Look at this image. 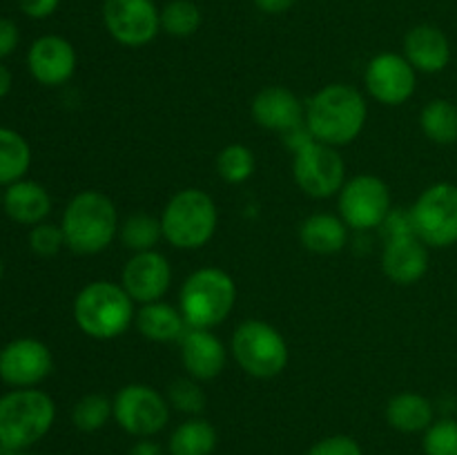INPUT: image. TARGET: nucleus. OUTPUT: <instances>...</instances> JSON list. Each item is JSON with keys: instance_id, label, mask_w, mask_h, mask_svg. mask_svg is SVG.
<instances>
[{"instance_id": "obj_1", "label": "nucleus", "mask_w": 457, "mask_h": 455, "mask_svg": "<svg viewBox=\"0 0 457 455\" xmlns=\"http://www.w3.org/2000/svg\"><path fill=\"white\" fill-rule=\"evenodd\" d=\"M369 119L364 94L348 83H330L308 98L303 123L315 141L344 147L355 141Z\"/></svg>"}, {"instance_id": "obj_2", "label": "nucleus", "mask_w": 457, "mask_h": 455, "mask_svg": "<svg viewBox=\"0 0 457 455\" xmlns=\"http://www.w3.org/2000/svg\"><path fill=\"white\" fill-rule=\"evenodd\" d=\"M61 228L71 252L98 254L119 236V210L105 192L83 190L62 210Z\"/></svg>"}, {"instance_id": "obj_3", "label": "nucleus", "mask_w": 457, "mask_h": 455, "mask_svg": "<svg viewBox=\"0 0 457 455\" xmlns=\"http://www.w3.org/2000/svg\"><path fill=\"white\" fill-rule=\"evenodd\" d=\"M134 299L114 281H92L74 299L76 326L98 342L120 337L134 324Z\"/></svg>"}, {"instance_id": "obj_4", "label": "nucleus", "mask_w": 457, "mask_h": 455, "mask_svg": "<svg viewBox=\"0 0 457 455\" xmlns=\"http://www.w3.org/2000/svg\"><path fill=\"white\" fill-rule=\"evenodd\" d=\"M237 303L235 279L221 268H199L179 290V310L187 328H217L230 317Z\"/></svg>"}, {"instance_id": "obj_5", "label": "nucleus", "mask_w": 457, "mask_h": 455, "mask_svg": "<svg viewBox=\"0 0 457 455\" xmlns=\"http://www.w3.org/2000/svg\"><path fill=\"white\" fill-rule=\"evenodd\" d=\"M219 210L201 187H186L172 194L161 212L163 239L177 250H199L217 232Z\"/></svg>"}, {"instance_id": "obj_6", "label": "nucleus", "mask_w": 457, "mask_h": 455, "mask_svg": "<svg viewBox=\"0 0 457 455\" xmlns=\"http://www.w3.org/2000/svg\"><path fill=\"white\" fill-rule=\"evenodd\" d=\"M56 404L38 388H13L0 397V444L27 451L54 426Z\"/></svg>"}, {"instance_id": "obj_7", "label": "nucleus", "mask_w": 457, "mask_h": 455, "mask_svg": "<svg viewBox=\"0 0 457 455\" xmlns=\"http://www.w3.org/2000/svg\"><path fill=\"white\" fill-rule=\"evenodd\" d=\"M230 351L239 368L254 379H272L288 366V343L275 326L245 319L232 333Z\"/></svg>"}, {"instance_id": "obj_8", "label": "nucleus", "mask_w": 457, "mask_h": 455, "mask_svg": "<svg viewBox=\"0 0 457 455\" xmlns=\"http://www.w3.org/2000/svg\"><path fill=\"white\" fill-rule=\"evenodd\" d=\"M411 210L413 230L428 248H451L457 244V186L433 183L415 199Z\"/></svg>"}, {"instance_id": "obj_9", "label": "nucleus", "mask_w": 457, "mask_h": 455, "mask_svg": "<svg viewBox=\"0 0 457 455\" xmlns=\"http://www.w3.org/2000/svg\"><path fill=\"white\" fill-rule=\"evenodd\" d=\"M337 208L339 217L351 230L366 232L382 228L393 210L391 187L375 174H355L353 178H346L339 190Z\"/></svg>"}, {"instance_id": "obj_10", "label": "nucleus", "mask_w": 457, "mask_h": 455, "mask_svg": "<svg viewBox=\"0 0 457 455\" xmlns=\"http://www.w3.org/2000/svg\"><path fill=\"white\" fill-rule=\"evenodd\" d=\"M114 422L132 437H154L170 422V401L147 384H128L112 400Z\"/></svg>"}, {"instance_id": "obj_11", "label": "nucleus", "mask_w": 457, "mask_h": 455, "mask_svg": "<svg viewBox=\"0 0 457 455\" xmlns=\"http://www.w3.org/2000/svg\"><path fill=\"white\" fill-rule=\"evenodd\" d=\"M293 178L311 199H330L346 183V163L337 147L312 141L295 152Z\"/></svg>"}, {"instance_id": "obj_12", "label": "nucleus", "mask_w": 457, "mask_h": 455, "mask_svg": "<svg viewBox=\"0 0 457 455\" xmlns=\"http://www.w3.org/2000/svg\"><path fill=\"white\" fill-rule=\"evenodd\" d=\"M103 25L123 47H145L161 31L154 0H103Z\"/></svg>"}, {"instance_id": "obj_13", "label": "nucleus", "mask_w": 457, "mask_h": 455, "mask_svg": "<svg viewBox=\"0 0 457 455\" xmlns=\"http://www.w3.org/2000/svg\"><path fill=\"white\" fill-rule=\"evenodd\" d=\"M366 92L382 105H404L418 87V71L404 54L382 52L370 58L364 71Z\"/></svg>"}, {"instance_id": "obj_14", "label": "nucleus", "mask_w": 457, "mask_h": 455, "mask_svg": "<svg viewBox=\"0 0 457 455\" xmlns=\"http://www.w3.org/2000/svg\"><path fill=\"white\" fill-rule=\"evenodd\" d=\"M54 370L47 343L36 337L12 339L0 348V379L13 388H34Z\"/></svg>"}, {"instance_id": "obj_15", "label": "nucleus", "mask_w": 457, "mask_h": 455, "mask_svg": "<svg viewBox=\"0 0 457 455\" xmlns=\"http://www.w3.org/2000/svg\"><path fill=\"white\" fill-rule=\"evenodd\" d=\"M120 285L128 290L134 303L159 302L172 285V266L159 250L134 252L120 272Z\"/></svg>"}, {"instance_id": "obj_16", "label": "nucleus", "mask_w": 457, "mask_h": 455, "mask_svg": "<svg viewBox=\"0 0 457 455\" xmlns=\"http://www.w3.org/2000/svg\"><path fill=\"white\" fill-rule=\"evenodd\" d=\"M76 49L67 38L56 34L40 36L27 52V67L34 80L45 87H58L67 83L76 71Z\"/></svg>"}, {"instance_id": "obj_17", "label": "nucleus", "mask_w": 457, "mask_h": 455, "mask_svg": "<svg viewBox=\"0 0 457 455\" xmlns=\"http://www.w3.org/2000/svg\"><path fill=\"white\" fill-rule=\"evenodd\" d=\"M181 361L192 379L210 382L226 368L228 348L212 330L187 328L181 337Z\"/></svg>"}, {"instance_id": "obj_18", "label": "nucleus", "mask_w": 457, "mask_h": 455, "mask_svg": "<svg viewBox=\"0 0 457 455\" xmlns=\"http://www.w3.org/2000/svg\"><path fill=\"white\" fill-rule=\"evenodd\" d=\"M303 107L297 94L290 92L281 85H270L257 92V96L250 103V114L254 123L270 132L286 134L288 129L303 123Z\"/></svg>"}, {"instance_id": "obj_19", "label": "nucleus", "mask_w": 457, "mask_h": 455, "mask_svg": "<svg viewBox=\"0 0 457 455\" xmlns=\"http://www.w3.org/2000/svg\"><path fill=\"white\" fill-rule=\"evenodd\" d=\"M382 270L393 284L413 285L428 270V245L415 235L384 241Z\"/></svg>"}, {"instance_id": "obj_20", "label": "nucleus", "mask_w": 457, "mask_h": 455, "mask_svg": "<svg viewBox=\"0 0 457 455\" xmlns=\"http://www.w3.org/2000/svg\"><path fill=\"white\" fill-rule=\"evenodd\" d=\"M404 56L415 71L440 74L451 62L449 36L436 25H415L404 36Z\"/></svg>"}, {"instance_id": "obj_21", "label": "nucleus", "mask_w": 457, "mask_h": 455, "mask_svg": "<svg viewBox=\"0 0 457 455\" xmlns=\"http://www.w3.org/2000/svg\"><path fill=\"white\" fill-rule=\"evenodd\" d=\"M52 196L47 187L40 183L21 178V181L7 186L3 194V208L9 219L22 226H38L52 212Z\"/></svg>"}, {"instance_id": "obj_22", "label": "nucleus", "mask_w": 457, "mask_h": 455, "mask_svg": "<svg viewBox=\"0 0 457 455\" xmlns=\"http://www.w3.org/2000/svg\"><path fill=\"white\" fill-rule=\"evenodd\" d=\"M138 333L147 339V342L156 343H170V342H181L186 335L187 324L186 317L181 315L177 306L165 302H150L143 303L134 317Z\"/></svg>"}, {"instance_id": "obj_23", "label": "nucleus", "mask_w": 457, "mask_h": 455, "mask_svg": "<svg viewBox=\"0 0 457 455\" xmlns=\"http://www.w3.org/2000/svg\"><path fill=\"white\" fill-rule=\"evenodd\" d=\"M348 230L342 217L330 212H315L299 226V241L312 254H337L346 248Z\"/></svg>"}, {"instance_id": "obj_24", "label": "nucleus", "mask_w": 457, "mask_h": 455, "mask_svg": "<svg viewBox=\"0 0 457 455\" xmlns=\"http://www.w3.org/2000/svg\"><path fill=\"white\" fill-rule=\"evenodd\" d=\"M384 415H386L388 426L400 433H424L436 422V409L431 400L411 391L393 395Z\"/></svg>"}, {"instance_id": "obj_25", "label": "nucleus", "mask_w": 457, "mask_h": 455, "mask_svg": "<svg viewBox=\"0 0 457 455\" xmlns=\"http://www.w3.org/2000/svg\"><path fill=\"white\" fill-rule=\"evenodd\" d=\"M217 449V428L204 418H187L168 440L170 455H212Z\"/></svg>"}, {"instance_id": "obj_26", "label": "nucleus", "mask_w": 457, "mask_h": 455, "mask_svg": "<svg viewBox=\"0 0 457 455\" xmlns=\"http://www.w3.org/2000/svg\"><path fill=\"white\" fill-rule=\"evenodd\" d=\"M31 165V147L16 129L0 128V186L25 178Z\"/></svg>"}, {"instance_id": "obj_27", "label": "nucleus", "mask_w": 457, "mask_h": 455, "mask_svg": "<svg viewBox=\"0 0 457 455\" xmlns=\"http://www.w3.org/2000/svg\"><path fill=\"white\" fill-rule=\"evenodd\" d=\"M420 128L428 141L453 145L457 141V105L446 98H433L420 112Z\"/></svg>"}, {"instance_id": "obj_28", "label": "nucleus", "mask_w": 457, "mask_h": 455, "mask_svg": "<svg viewBox=\"0 0 457 455\" xmlns=\"http://www.w3.org/2000/svg\"><path fill=\"white\" fill-rule=\"evenodd\" d=\"M119 236L123 241L125 248L134 250V252H147V250H156L159 239H163V228H161V219H156L150 212H132L129 217L123 219L119 228Z\"/></svg>"}, {"instance_id": "obj_29", "label": "nucleus", "mask_w": 457, "mask_h": 455, "mask_svg": "<svg viewBox=\"0 0 457 455\" xmlns=\"http://www.w3.org/2000/svg\"><path fill=\"white\" fill-rule=\"evenodd\" d=\"M201 22L204 13L195 0H170L161 7V31L172 38H187L196 34Z\"/></svg>"}, {"instance_id": "obj_30", "label": "nucleus", "mask_w": 457, "mask_h": 455, "mask_svg": "<svg viewBox=\"0 0 457 455\" xmlns=\"http://www.w3.org/2000/svg\"><path fill=\"white\" fill-rule=\"evenodd\" d=\"M214 165H217V174L221 177V181L230 183V186H241L254 174L257 159H254V152L248 145L230 143V145L219 152Z\"/></svg>"}, {"instance_id": "obj_31", "label": "nucleus", "mask_w": 457, "mask_h": 455, "mask_svg": "<svg viewBox=\"0 0 457 455\" xmlns=\"http://www.w3.org/2000/svg\"><path fill=\"white\" fill-rule=\"evenodd\" d=\"M114 418L112 400L103 393H87L80 397L71 410V422L80 433H96Z\"/></svg>"}, {"instance_id": "obj_32", "label": "nucleus", "mask_w": 457, "mask_h": 455, "mask_svg": "<svg viewBox=\"0 0 457 455\" xmlns=\"http://www.w3.org/2000/svg\"><path fill=\"white\" fill-rule=\"evenodd\" d=\"M168 401L172 409H177L179 413H186L190 418L204 413L205 404H208V397H205L204 388L199 386V382L192 377H181L174 379L168 386Z\"/></svg>"}, {"instance_id": "obj_33", "label": "nucleus", "mask_w": 457, "mask_h": 455, "mask_svg": "<svg viewBox=\"0 0 457 455\" xmlns=\"http://www.w3.org/2000/svg\"><path fill=\"white\" fill-rule=\"evenodd\" d=\"M424 455H457V419H436L424 431Z\"/></svg>"}, {"instance_id": "obj_34", "label": "nucleus", "mask_w": 457, "mask_h": 455, "mask_svg": "<svg viewBox=\"0 0 457 455\" xmlns=\"http://www.w3.org/2000/svg\"><path fill=\"white\" fill-rule=\"evenodd\" d=\"M65 245V235H62V228L56 223H38V226H31L29 232V248L31 252H36L38 257H56L61 252V248Z\"/></svg>"}, {"instance_id": "obj_35", "label": "nucleus", "mask_w": 457, "mask_h": 455, "mask_svg": "<svg viewBox=\"0 0 457 455\" xmlns=\"http://www.w3.org/2000/svg\"><path fill=\"white\" fill-rule=\"evenodd\" d=\"M306 455H364L361 446L351 435H328L324 440L315 442Z\"/></svg>"}, {"instance_id": "obj_36", "label": "nucleus", "mask_w": 457, "mask_h": 455, "mask_svg": "<svg viewBox=\"0 0 457 455\" xmlns=\"http://www.w3.org/2000/svg\"><path fill=\"white\" fill-rule=\"evenodd\" d=\"M382 235H384V241L397 239V236L415 235L413 219H411V210L393 208L391 212H388L386 221L382 223ZM415 236H418V235H415Z\"/></svg>"}, {"instance_id": "obj_37", "label": "nucleus", "mask_w": 457, "mask_h": 455, "mask_svg": "<svg viewBox=\"0 0 457 455\" xmlns=\"http://www.w3.org/2000/svg\"><path fill=\"white\" fill-rule=\"evenodd\" d=\"M18 40H21V31H18L16 22L9 18H0V61L16 52Z\"/></svg>"}, {"instance_id": "obj_38", "label": "nucleus", "mask_w": 457, "mask_h": 455, "mask_svg": "<svg viewBox=\"0 0 457 455\" xmlns=\"http://www.w3.org/2000/svg\"><path fill=\"white\" fill-rule=\"evenodd\" d=\"M61 0H18V7L25 16L34 18V21H43L49 18L58 9Z\"/></svg>"}, {"instance_id": "obj_39", "label": "nucleus", "mask_w": 457, "mask_h": 455, "mask_svg": "<svg viewBox=\"0 0 457 455\" xmlns=\"http://www.w3.org/2000/svg\"><path fill=\"white\" fill-rule=\"evenodd\" d=\"M253 3L259 12L277 16V13H284L288 12V9H293L299 0H253Z\"/></svg>"}, {"instance_id": "obj_40", "label": "nucleus", "mask_w": 457, "mask_h": 455, "mask_svg": "<svg viewBox=\"0 0 457 455\" xmlns=\"http://www.w3.org/2000/svg\"><path fill=\"white\" fill-rule=\"evenodd\" d=\"M129 455H163V449H161L159 442H154L152 437H141V440L129 449Z\"/></svg>"}, {"instance_id": "obj_41", "label": "nucleus", "mask_w": 457, "mask_h": 455, "mask_svg": "<svg viewBox=\"0 0 457 455\" xmlns=\"http://www.w3.org/2000/svg\"><path fill=\"white\" fill-rule=\"evenodd\" d=\"M12 83H13L12 71L0 62V98H4L9 92H12Z\"/></svg>"}, {"instance_id": "obj_42", "label": "nucleus", "mask_w": 457, "mask_h": 455, "mask_svg": "<svg viewBox=\"0 0 457 455\" xmlns=\"http://www.w3.org/2000/svg\"><path fill=\"white\" fill-rule=\"evenodd\" d=\"M18 453H21V451L12 449V446L7 444H0V455H18Z\"/></svg>"}, {"instance_id": "obj_43", "label": "nucleus", "mask_w": 457, "mask_h": 455, "mask_svg": "<svg viewBox=\"0 0 457 455\" xmlns=\"http://www.w3.org/2000/svg\"><path fill=\"white\" fill-rule=\"evenodd\" d=\"M0 279H3V257H0Z\"/></svg>"}, {"instance_id": "obj_44", "label": "nucleus", "mask_w": 457, "mask_h": 455, "mask_svg": "<svg viewBox=\"0 0 457 455\" xmlns=\"http://www.w3.org/2000/svg\"><path fill=\"white\" fill-rule=\"evenodd\" d=\"M18 455H34V453H27V451H21V453H18Z\"/></svg>"}, {"instance_id": "obj_45", "label": "nucleus", "mask_w": 457, "mask_h": 455, "mask_svg": "<svg viewBox=\"0 0 457 455\" xmlns=\"http://www.w3.org/2000/svg\"><path fill=\"white\" fill-rule=\"evenodd\" d=\"M0 201H3V199H0Z\"/></svg>"}]
</instances>
